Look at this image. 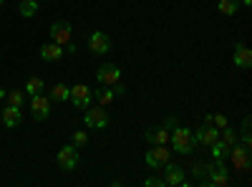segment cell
<instances>
[{
	"mask_svg": "<svg viewBox=\"0 0 252 187\" xmlns=\"http://www.w3.org/2000/svg\"><path fill=\"white\" fill-rule=\"evenodd\" d=\"M172 139V147L179 152V154H192L197 150V139H194V132L192 129H184V127H177L174 134H169Z\"/></svg>",
	"mask_w": 252,
	"mask_h": 187,
	"instance_id": "cell-1",
	"label": "cell"
},
{
	"mask_svg": "<svg viewBox=\"0 0 252 187\" xmlns=\"http://www.w3.org/2000/svg\"><path fill=\"white\" fill-rule=\"evenodd\" d=\"M172 157V150H166V144H154V147L146 152V164H149L152 170H161L166 162Z\"/></svg>",
	"mask_w": 252,
	"mask_h": 187,
	"instance_id": "cell-2",
	"label": "cell"
},
{
	"mask_svg": "<svg viewBox=\"0 0 252 187\" xmlns=\"http://www.w3.org/2000/svg\"><path fill=\"white\" fill-rule=\"evenodd\" d=\"M68 99L73 101V107H76V109H89V107H91V101H94V91H91L86 84H76V86H71Z\"/></svg>",
	"mask_w": 252,
	"mask_h": 187,
	"instance_id": "cell-3",
	"label": "cell"
},
{
	"mask_svg": "<svg viewBox=\"0 0 252 187\" xmlns=\"http://www.w3.org/2000/svg\"><path fill=\"white\" fill-rule=\"evenodd\" d=\"M51 38L58 46H68L71 38H73V28H71L68 20H56V23L51 26Z\"/></svg>",
	"mask_w": 252,
	"mask_h": 187,
	"instance_id": "cell-4",
	"label": "cell"
},
{
	"mask_svg": "<svg viewBox=\"0 0 252 187\" xmlns=\"http://www.w3.org/2000/svg\"><path fill=\"white\" fill-rule=\"evenodd\" d=\"M229 159H232V164H235V170H240V172H245V170H250V147L247 144H232V150H229Z\"/></svg>",
	"mask_w": 252,
	"mask_h": 187,
	"instance_id": "cell-5",
	"label": "cell"
},
{
	"mask_svg": "<svg viewBox=\"0 0 252 187\" xmlns=\"http://www.w3.org/2000/svg\"><path fill=\"white\" fill-rule=\"evenodd\" d=\"M204 185H217V187H224L229 185V170L224 167V162H212V167H209V175L204 180Z\"/></svg>",
	"mask_w": 252,
	"mask_h": 187,
	"instance_id": "cell-6",
	"label": "cell"
},
{
	"mask_svg": "<svg viewBox=\"0 0 252 187\" xmlns=\"http://www.w3.org/2000/svg\"><path fill=\"white\" fill-rule=\"evenodd\" d=\"M31 114H33L35 121H46L48 114H51V99L43 96V94H35L31 99Z\"/></svg>",
	"mask_w": 252,
	"mask_h": 187,
	"instance_id": "cell-7",
	"label": "cell"
},
{
	"mask_svg": "<svg viewBox=\"0 0 252 187\" xmlns=\"http://www.w3.org/2000/svg\"><path fill=\"white\" fill-rule=\"evenodd\" d=\"M58 164H61V170H76V164H78V147H73V144H68V147H61L58 154H56Z\"/></svg>",
	"mask_w": 252,
	"mask_h": 187,
	"instance_id": "cell-8",
	"label": "cell"
},
{
	"mask_svg": "<svg viewBox=\"0 0 252 187\" xmlns=\"http://www.w3.org/2000/svg\"><path fill=\"white\" fill-rule=\"evenodd\" d=\"M83 121H86L89 129H103L109 124V114L103 107H96V109H86V114H83Z\"/></svg>",
	"mask_w": 252,
	"mask_h": 187,
	"instance_id": "cell-9",
	"label": "cell"
},
{
	"mask_svg": "<svg viewBox=\"0 0 252 187\" xmlns=\"http://www.w3.org/2000/svg\"><path fill=\"white\" fill-rule=\"evenodd\" d=\"M96 78H98L101 86H114V84H119V78H121V69L116 64H103L96 71Z\"/></svg>",
	"mask_w": 252,
	"mask_h": 187,
	"instance_id": "cell-10",
	"label": "cell"
},
{
	"mask_svg": "<svg viewBox=\"0 0 252 187\" xmlns=\"http://www.w3.org/2000/svg\"><path fill=\"white\" fill-rule=\"evenodd\" d=\"M89 48H91L94 53H98V56L109 53V51H111V38H109L106 33L96 31V33H91V36H89Z\"/></svg>",
	"mask_w": 252,
	"mask_h": 187,
	"instance_id": "cell-11",
	"label": "cell"
},
{
	"mask_svg": "<svg viewBox=\"0 0 252 187\" xmlns=\"http://www.w3.org/2000/svg\"><path fill=\"white\" fill-rule=\"evenodd\" d=\"M194 139H197V144H204V147H212V144L220 139V129L215 127V124H204V127H199V129H197Z\"/></svg>",
	"mask_w": 252,
	"mask_h": 187,
	"instance_id": "cell-12",
	"label": "cell"
},
{
	"mask_svg": "<svg viewBox=\"0 0 252 187\" xmlns=\"http://www.w3.org/2000/svg\"><path fill=\"white\" fill-rule=\"evenodd\" d=\"M161 170H164V185H182V180H184V167L166 162Z\"/></svg>",
	"mask_w": 252,
	"mask_h": 187,
	"instance_id": "cell-13",
	"label": "cell"
},
{
	"mask_svg": "<svg viewBox=\"0 0 252 187\" xmlns=\"http://www.w3.org/2000/svg\"><path fill=\"white\" fill-rule=\"evenodd\" d=\"M0 116H3V124L8 129H15L20 121H23V114H20V107H3V112H0Z\"/></svg>",
	"mask_w": 252,
	"mask_h": 187,
	"instance_id": "cell-14",
	"label": "cell"
},
{
	"mask_svg": "<svg viewBox=\"0 0 252 187\" xmlns=\"http://www.w3.org/2000/svg\"><path fill=\"white\" fill-rule=\"evenodd\" d=\"M232 61H235V66H237V69H250V64H252V53H250V48L237 46V48H235Z\"/></svg>",
	"mask_w": 252,
	"mask_h": 187,
	"instance_id": "cell-15",
	"label": "cell"
},
{
	"mask_svg": "<svg viewBox=\"0 0 252 187\" xmlns=\"http://www.w3.org/2000/svg\"><path fill=\"white\" fill-rule=\"evenodd\" d=\"M61 56H63V48L58 43H48V46L40 48V58L43 61H58Z\"/></svg>",
	"mask_w": 252,
	"mask_h": 187,
	"instance_id": "cell-16",
	"label": "cell"
},
{
	"mask_svg": "<svg viewBox=\"0 0 252 187\" xmlns=\"http://www.w3.org/2000/svg\"><path fill=\"white\" fill-rule=\"evenodd\" d=\"M209 150H212L215 159L224 162V159H229V150H232V147H229V144H224L222 139H217V142H215V144H212V147H209Z\"/></svg>",
	"mask_w": 252,
	"mask_h": 187,
	"instance_id": "cell-17",
	"label": "cell"
},
{
	"mask_svg": "<svg viewBox=\"0 0 252 187\" xmlns=\"http://www.w3.org/2000/svg\"><path fill=\"white\" fill-rule=\"evenodd\" d=\"M146 142L149 144H166L169 142V132L166 129H149L146 132Z\"/></svg>",
	"mask_w": 252,
	"mask_h": 187,
	"instance_id": "cell-18",
	"label": "cell"
},
{
	"mask_svg": "<svg viewBox=\"0 0 252 187\" xmlns=\"http://www.w3.org/2000/svg\"><path fill=\"white\" fill-rule=\"evenodd\" d=\"M209 167H212V162H204V159H197L194 164H192V175L197 177V180H207V175H209Z\"/></svg>",
	"mask_w": 252,
	"mask_h": 187,
	"instance_id": "cell-19",
	"label": "cell"
},
{
	"mask_svg": "<svg viewBox=\"0 0 252 187\" xmlns=\"http://www.w3.org/2000/svg\"><path fill=\"white\" fill-rule=\"evenodd\" d=\"M68 94H71V86H66V84H56L53 89H51V101H68Z\"/></svg>",
	"mask_w": 252,
	"mask_h": 187,
	"instance_id": "cell-20",
	"label": "cell"
},
{
	"mask_svg": "<svg viewBox=\"0 0 252 187\" xmlns=\"http://www.w3.org/2000/svg\"><path fill=\"white\" fill-rule=\"evenodd\" d=\"M94 96H96V101H98V107H109V104L114 101V96H116V94H114L111 89H96V94H94Z\"/></svg>",
	"mask_w": 252,
	"mask_h": 187,
	"instance_id": "cell-21",
	"label": "cell"
},
{
	"mask_svg": "<svg viewBox=\"0 0 252 187\" xmlns=\"http://www.w3.org/2000/svg\"><path fill=\"white\" fill-rule=\"evenodd\" d=\"M38 13V0H20V15L31 18Z\"/></svg>",
	"mask_w": 252,
	"mask_h": 187,
	"instance_id": "cell-22",
	"label": "cell"
},
{
	"mask_svg": "<svg viewBox=\"0 0 252 187\" xmlns=\"http://www.w3.org/2000/svg\"><path fill=\"white\" fill-rule=\"evenodd\" d=\"M26 91H28L31 96H35V94H40V91H43V78H38V76H33V78H28V84H26Z\"/></svg>",
	"mask_w": 252,
	"mask_h": 187,
	"instance_id": "cell-23",
	"label": "cell"
},
{
	"mask_svg": "<svg viewBox=\"0 0 252 187\" xmlns=\"http://www.w3.org/2000/svg\"><path fill=\"white\" fill-rule=\"evenodd\" d=\"M237 8H240V0H220V10L224 15H235Z\"/></svg>",
	"mask_w": 252,
	"mask_h": 187,
	"instance_id": "cell-24",
	"label": "cell"
},
{
	"mask_svg": "<svg viewBox=\"0 0 252 187\" xmlns=\"http://www.w3.org/2000/svg\"><path fill=\"white\" fill-rule=\"evenodd\" d=\"M5 99H8L10 107H23L26 94H23V91H5Z\"/></svg>",
	"mask_w": 252,
	"mask_h": 187,
	"instance_id": "cell-25",
	"label": "cell"
},
{
	"mask_svg": "<svg viewBox=\"0 0 252 187\" xmlns=\"http://www.w3.org/2000/svg\"><path fill=\"white\" fill-rule=\"evenodd\" d=\"M71 144H73V147H86V144H89V134L86 132H73L71 134Z\"/></svg>",
	"mask_w": 252,
	"mask_h": 187,
	"instance_id": "cell-26",
	"label": "cell"
},
{
	"mask_svg": "<svg viewBox=\"0 0 252 187\" xmlns=\"http://www.w3.org/2000/svg\"><path fill=\"white\" fill-rule=\"evenodd\" d=\"M222 142H224V144H229V147H232V144L237 142V132H235L232 127H229V124L222 129Z\"/></svg>",
	"mask_w": 252,
	"mask_h": 187,
	"instance_id": "cell-27",
	"label": "cell"
},
{
	"mask_svg": "<svg viewBox=\"0 0 252 187\" xmlns=\"http://www.w3.org/2000/svg\"><path fill=\"white\" fill-rule=\"evenodd\" d=\"M212 124H215V127H220V129H224V127H227V116H222V114H212Z\"/></svg>",
	"mask_w": 252,
	"mask_h": 187,
	"instance_id": "cell-28",
	"label": "cell"
},
{
	"mask_svg": "<svg viewBox=\"0 0 252 187\" xmlns=\"http://www.w3.org/2000/svg\"><path fill=\"white\" fill-rule=\"evenodd\" d=\"M144 185H146V187H161V185H164V180H161V177H149Z\"/></svg>",
	"mask_w": 252,
	"mask_h": 187,
	"instance_id": "cell-29",
	"label": "cell"
},
{
	"mask_svg": "<svg viewBox=\"0 0 252 187\" xmlns=\"http://www.w3.org/2000/svg\"><path fill=\"white\" fill-rule=\"evenodd\" d=\"M242 144H247V147H252V137H250V132H242Z\"/></svg>",
	"mask_w": 252,
	"mask_h": 187,
	"instance_id": "cell-30",
	"label": "cell"
},
{
	"mask_svg": "<svg viewBox=\"0 0 252 187\" xmlns=\"http://www.w3.org/2000/svg\"><path fill=\"white\" fill-rule=\"evenodd\" d=\"M114 86H116V89H114V94H119V96H124V94H126V86H124V84H114Z\"/></svg>",
	"mask_w": 252,
	"mask_h": 187,
	"instance_id": "cell-31",
	"label": "cell"
},
{
	"mask_svg": "<svg viewBox=\"0 0 252 187\" xmlns=\"http://www.w3.org/2000/svg\"><path fill=\"white\" fill-rule=\"evenodd\" d=\"M0 99H5V89H0Z\"/></svg>",
	"mask_w": 252,
	"mask_h": 187,
	"instance_id": "cell-32",
	"label": "cell"
},
{
	"mask_svg": "<svg viewBox=\"0 0 252 187\" xmlns=\"http://www.w3.org/2000/svg\"><path fill=\"white\" fill-rule=\"evenodd\" d=\"M242 3H245V5H250V3H252V0H242Z\"/></svg>",
	"mask_w": 252,
	"mask_h": 187,
	"instance_id": "cell-33",
	"label": "cell"
},
{
	"mask_svg": "<svg viewBox=\"0 0 252 187\" xmlns=\"http://www.w3.org/2000/svg\"><path fill=\"white\" fill-rule=\"evenodd\" d=\"M0 112H3V104H0Z\"/></svg>",
	"mask_w": 252,
	"mask_h": 187,
	"instance_id": "cell-34",
	"label": "cell"
},
{
	"mask_svg": "<svg viewBox=\"0 0 252 187\" xmlns=\"http://www.w3.org/2000/svg\"><path fill=\"white\" fill-rule=\"evenodd\" d=\"M0 5H3V0H0Z\"/></svg>",
	"mask_w": 252,
	"mask_h": 187,
	"instance_id": "cell-35",
	"label": "cell"
},
{
	"mask_svg": "<svg viewBox=\"0 0 252 187\" xmlns=\"http://www.w3.org/2000/svg\"><path fill=\"white\" fill-rule=\"evenodd\" d=\"M18 3H20V0H18Z\"/></svg>",
	"mask_w": 252,
	"mask_h": 187,
	"instance_id": "cell-36",
	"label": "cell"
}]
</instances>
